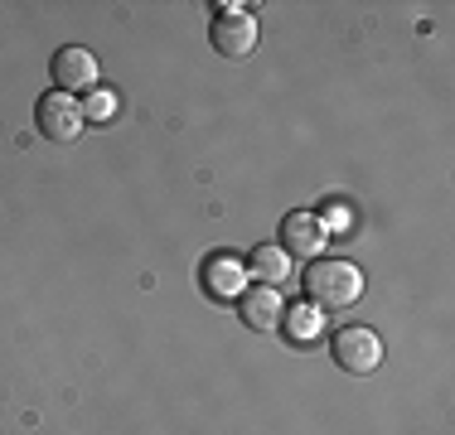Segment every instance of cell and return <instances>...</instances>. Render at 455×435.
<instances>
[{"label": "cell", "mask_w": 455, "mask_h": 435, "mask_svg": "<svg viewBox=\"0 0 455 435\" xmlns=\"http://www.w3.org/2000/svg\"><path fill=\"white\" fill-rule=\"evenodd\" d=\"M363 296V271L349 266V261L334 257H315L306 271V304L315 310H349Z\"/></svg>", "instance_id": "6da1fadb"}, {"label": "cell", "mask_w": 455, "mask_h": 435, "mask_svg": "<svg viewBox=\"0 0 455 435\" xmlns=\"http://www.w3.org/2000/svg\"><path fill=\"white\" fill-rule=\"evenodd\" d=\"M209 44L223 59H247L257 49V20L243 5H219V15L209 25Z\"/></svg>", "instance_id": "7a4b0ae2"}, {"label": "cell", "mask_w": 455, "mask_h": 435, "mask_svg": "<svg viewBox=\"0 0 455 435\" xmlns=\"http://www.w3.org/2000/svg\"><path fill=\"white\" fill-rule=\"evenodd\" d=\"M35 126H39V136H49V140H59V146H68V140L83 136V102H78V97H68V92L39 97Z\"/></svg>", "instance_id": "3957f363"}, {"label": "cell", "mask_w": 455, "mask_h": 435, "mask_svg": "<svg viewBox=\"0 0 455 435\" xmlns=\"http://www.w3.org/2000/svg\"><path fill=\"white\" fill-rule=\"evenodd\" d=\"M330 353H334V363H339L344 373H354V377L373 373V368L383 363V344H378V334L373 329H359V324H349V329L334 334Z\"/></svg>", "instance_id": "277c9868"}, {"label": "cell", "mask_w": 455, "mask_h": 435, "mask_svg": "<svg viewBox=\"0 0 455 435\" xmlns=\"http://www.w3.org/2000/svg\"><path fill=\"white\" fill-rule=\"evenodd\" d=\"M49 73H53V87H59V92H68V97L97 87V59H92L88 49H78V44H68V49L53 53Z\"/></svg>", "instance_id": "5b68a950"}, {"label": "cell", "mask_w": 455, "mask_h": 435, "mask_svg": "<svg viewBox=\"0 0 455 435\" xmlns=\"http://www.w3.org/2000/svg\"><path fill=\"white\" fill-rule=\"evenodd\" d=\"M320 247H324V223H320V213H286L281 218V252L286 257H306V261H315L320 257Z\"/></svg>", "instance_id": "8992f818"}, {"label": "cell", "mask_w": 455, "mask_h": 435, "mask_svg": "<svg viewBox=\"0 0 455 435\" xmlns=\"http://www.w3.org/2000/svg\"><path fill=\"white\" fill-rule=\"evenodd\" d=\"M281 314H286V304H281V290H272V286H252V290L237 296V320L252 334L281 329Z\"/></svg>", "instance_id": "52a82bcc"}, {"label": "cell", "mask_w": 455, "mask_h": 435, "mask_svg": "<svg viewBox=\"0 0 455 435\" xmlns=\"http://www.w3.org/2000/svg\"><path fill=\"white\" fill-rule=\"evenodd\" d=\"M204 286H209V296H219V300L243 296V261L237 257H209L204 261Z\"/></svg>", "instance_id": "ba28073f"}, {"label": "cell", "mask_w": 455, "mask_h": 435, "mask_svg": "<svg viewBox=\"0 0 455 435\" xmlns=\"http://www.w3.org/2000/svg\"><path fill=\"white\" fill-rule=\"evenodd\" d=\"M247 266H252V276L262 281V286H272V290H281V281H291V257L281 252V247H272V242L257 247Z\"/></svg>", "instance_id": "9c48e42d"}, {"label": "cell", "mask_w": 455, "mask_h": 435, "mask_svg": "<svg viewBox=\"0 0 455 435\" xmlns=\"http://www.w3.org/2000/svg\"><path fill=\"white\" fill-rule=\"evenodd\" d=\"M281 329H286L296 344H310V339H315V334L324 329V320H320V310H315V304H296V310H286V314H281Z\"/></svg>", "instance_id": "30bf717a"}, {"label": "cell", "mask_w": 455, "mask_h": 435, "mask_svg": "<svg viewBox=\"0 0 455 435\" xmlns=\"http://www.w3.org/2000/svg\"><path fill=\"white\" fill-rule=\"evenodd\" d=\"M112 92H88V102H83V122H107L112 116Z\"/></svg>", "instance_id": "8fae6325"}, {"label": "cell", "mask_w": 455, "mask_h": 435, "mask_svg": "<svg viewBox=\"0 0 455 435\" xmlns=\"http://www.w3.org/2000/svg\"><path fill=\"white\" fill-rule=\"evenodd\" d=\"M320 223H324V227H349V213H344V209H330Z\"/></svg>", "instance_id": "7c38bea8"}]
</instances>
